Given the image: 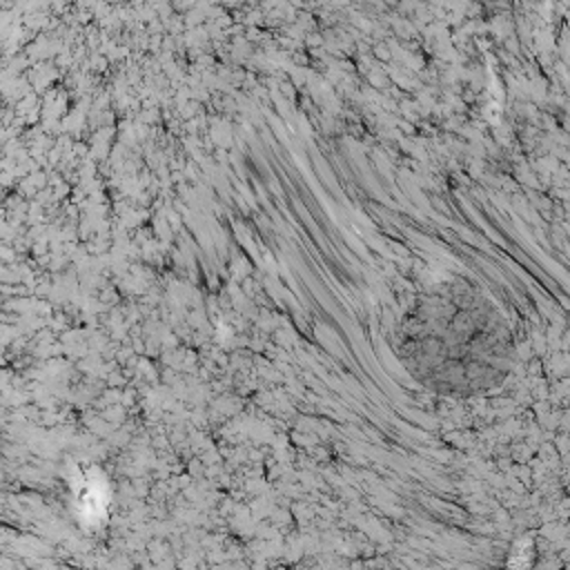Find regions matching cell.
I'll list each match as a JSON object with an SVG mask.
<instances>
[{"instance_id":"obj_1","label":"cell","mask_w":570,"mask_h":570,"mask_svg":"<svg viewBox=\"0 0 570 570\" xmlns=\"http://www.w3.org/2000/svg\"><path fill=\"white\" fill-rule=\"evenodd\" d=\"M394 350L416 383L443 396H476L499 387L517 356L505 316L468 278L421 292L396 325Z\"/></svg>"}]
</instances>
